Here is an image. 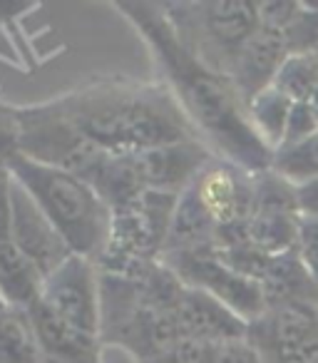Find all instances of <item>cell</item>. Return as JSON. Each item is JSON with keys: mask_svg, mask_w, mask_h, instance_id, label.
Here are the masks:
<instances>
[{"mask_svg": "<svg viewBox=\"0 0 318 363\" xmlns=\"http://www.w3.org/2000/svg\"><path fill=\"white\" fill-rule=\"evenodd\" d=\"M13 229V174L0 169V242H11Z\"/></svg>", "mask_w": 318, "mask_h": 363, "instance_id": "obj_30", "label": "cell"}, {"mask_svg": "<svg viewBox=\"0 0 318 363\" xmlns=\"http://www.w3.org/2000/svg\"><path fill=\"white\" fill-rule=\"evenodd\" d=\"M286 57H288L286 33L276 30V28L259 26V30L244 43L232 70H229V80L234 82L237 92L242 95L244 105H249L261 90L271 87L273 77L281 70Z\"/></svg>", "mask_w": 318, "mask_h": 363, "instance_id": "obj_14", "label": "cell"}, {"mask_svg": "<svg viewBox=\"0 0 318 363\" xmlns=\"http://www.w3.org/2000/svg\"><path fill=\"white\" fill-rule=\"evenodd\" d=\"M33 326L40 338L45 363H102V341L95 333H87L45 308L38 298L30 308Z\"/></svg>", "mask_w": 318, "mask_h": 363, "instance_id": "obj_15", "label": "cell"}, {"mask_svg": "<svg viewBox=\"0 0 318 363\" xmlns=\"http://www.w3.org/2000/svg\"><path fill=\"white\" fill-rule=\"evenodd\" d=\"M306 105L311 107V112H313V115H316V120H318V90L313 92L311 97H308V100H306Z\"/></svg>", "mask_w": 318, "mask_h": 363, "instance_id": "obj_33", "label": "cell"}, {"mask_svg": "<svg viewBox=\"0 0 318 363\" xmlns=\"http://www.w3.org/2000/svg\"><path fill=\"white\" fill-rule=\"evenodd\" d=\"M162 262L177 274L184 286L214 296L246 323H254L268 311L261 284L232 269L214 249L164 254Z\"/></svg>", "mask_w": 318, "mask_h": 363, "instance_id": "obj_7", "label": "cell"}, {"mask_svg": "<svg viewBox=\"0 0 318 363\" xmlns=\"http://www.w3.org/2000/svg\"><path fill=\"white\" fill-rule=\"evenodd\" d=\"M21 152V120L18 107L0 102V167H8V162Z\"/></svg>", "mask_w": 318, "mask_h": 363, "instance_id": "obj_27", "label": "cell"}, {"mask_svg": "<svg viewBox=\"0 0 318 363\" xmlns=\"http://www.w3.org/2000/svg\"><path fill=\"white\" fill-rule=\"evenodd\" d=\"M313 135H318L316 115H313L311 107H308L306 102H298V105H293L291 120H288L286 137H283V145L281 147L298 145V142L308 140V137H313Z\"/></svg>", "mask_w": 318, "mask_h": 363, "instance_id": "obj_29", "label": "cell"}, {"mask_svg": "<svg viewBox=\"0 0 318 363\" xmlns=\"http://www.w3.org/2000/svg\"><path fill=\"white\" fill-rule=\"evenodd\" d=\"M0 363H45L40 338L25 308L0 311Z\"/></svg>", "mask_w": 318, "mask_h": 363, "instance_id": "obj_19", "label": "cell"}, {"mask_svg": "<svg viewBox=\"0 0 318 363\" xmlns=\"http://www.w3.org/2000/svg\"><path fill=\"white\" fill-rule=\"evenodd\" d=\"M11 242L40 269L42 277H50L62 262L72 257L62 234L52 227L35 199L13 179V229Z\"/></svg>", "mask_w": 318, "mask_h": 363, "instance_id": "obj_12", "label": "cell"}, {"mask_svg": "<svg viewBox=\"0 0 318 363\" xmlns=\"http://www.w3.org/2000/svg\"><path fill=\"white\" fill-rule=\"evenodd\" d=\"M301 214L296 212H254L249 217V244L268 257L293 252L301 232Z\"/></svg>", "mask_w": 318, "mask_h": 363, "instance_id": "obj_20", "label": "cell"}, {"mask_svg": "<svg viewBox=\"0 0 318 363\" xmlns=\"http://www.w3.org/2000/svg\"><path fill=\"white\" fill-rule=\"evenodd\" d=\"M0 169H3V167H0Z\"/></svg>", "mask_w": 318, "mask_h": 363, "instance_id": "obj_36", "label": "cell"}, {"mask_svg": "<svg viewBox=\"0 0 318 363\" xmlns=\"http://www.w3.org/2000/svg\"><path fill=\"white\" fill-rule=\"evenodd\" d=\"M177 199L172 194L144 192L127 207L112 212V232L97 269L102 274L137 279L162 259Z\"/></svg>", "mask_w": 318, "mask_h": 363, "instance_id": "obj_5", "label": "cell"}, {"mask_svg": "<svg viewBox=\"0 0 318 363\" xmlns=\"http://www.w3.org/2000/svg\"><path fill=\"white\" fill-rule=\"evenodd\" d=\"M217 343L197 341V338H179L169 351L152 363H217Z\"/></svg>", "mask_w": 318, "mask_h": 363, "instance_id": "obj_26", "label": "cell"}, {"mask_svg": "<svg viewBox=\"0 0 318 363\" xmlns=\"http://www.w3.org/2000/svg\"><path fill=\"white\" fill-rule=\"evenodd\" d=\"M179 40L209 67L229 75L244 43L259 30V8L249 0L162 3Z\"/></svg>", "mask_w": 318, "mask_h": 363, "instance_id": "obj_4", "label": "cell"}, {"mask_svg": "<svg viewBox=\"0 0 318 363\" xmlns=\"http://www.w3.org/2000/svg\"><path fill=\"white\" fill-rule=\"evenodd\" d=\"M261 289L268 308L311 306L318 291L316 281L301 264L296 249L271 259L266 277L261 279Z\"/></svg>", "mask_w": 318, "mask_h": 363, "instance_id": "obj_16", "label": "cell"}, {"mask_svg": "<svg viewBox=\"0 0 318 363\" xmlns=\"http://www.w3.org/2000/svg\"><path fill=\"white\" fill-rule=\"evenodd\" d=\"M271 87L286 95L293 105L306 102L318 90V57L306 55V52H288Z\"/></svg>", "mask_w": 318, "mask_h": 363, "instance_id": "obj_23", "label": "cell"}, {"mask_svg": "<svg viewBox=\"0 0 318 363\" xmlns=\"http://www.w3.org/2000/svg\"><path fill=\"white\" fill-rule=\"evenodd\" d=\"M214 152L202 140H184L135 155V164L147 192L179 197L194 184L202 169L214 160Z\"/></svg>", "mask_w": 318, "mask_h": 363, "instance_id": "obj_11", "label": "cell"}, {"mask_svg": "<svg viewBox=\"0 0 318 363\" xmlns=\"http://www.w3.org/2000/svg\"><path fill=\"white\" fill-rule=\"evenodd\" d=\"M246 338L263 363H318V318L311 306L268 308L249 323Z\"/></svg>", "mask_w": 318, "mask_h": 363, "instance_id": "obj_9", "label": "cell"}, {"mask_svg": "<svg viewBox=\"0 0 318 363\" xmlns=\"http://www.w3.org/2000/svg\"><path fill=\"white\" fill-rule=\"evenodd\" d=\"M45 277L13 242H0V301L6 308H30L42 294Z\"/></svg>", "mask_w": 318, "mask_h": 363, "instance_id": "obj_18", "label": "cell"}, {"mask_svg": "<svg viewBox=\"0 0 318 363\" xmlns=\"http://www.w3.org/2000/svg\"><path fill=\"white\" fill-rule=\"evenodd\" d=\"M62 110L110 155H137L162 145L199 140L189 117L162 80H92L57 97Z\"/></svg>", "mask_w": 318, "mask_h": 363, "instance_id": "obj_2", "label": "cell"}, {"mask_svg": "<svg viewBox=\"0 0 318 363\" xmlns=\"http://www.w3.org/2000/svg\"><path fill=\"white\" fill-rule=\"evenodd\" d=\"M311 308H313V313H316V318H318V291H316V298H313Z\"/></svg>", "mask_w": 318, "mask_h": 363, "instance_id": "obj_34", "label": "cell"}, {"mask_svg": "<svg viewBox=\"0 0 318 363\" xmlns=\"http://www.w3.org/2000/svg\"><path fill=\"white\" fill-rule=\"evenodd\" d=\"M288 52L318 57V3H301V11L286 30Z\"/></svg>", "mask_w": 318, "mask_h": 363, "instance_id": "obj_25", "label": "cell"}, {"mask_svg": "<svg viewBox=\"0 0 318 363\" xmlns=\"http://www.w3.org/2000/svg\"><path fill=\"white\" fill-rule=\"evenodd\" d=\"M217 363H263V361L256 348L249 343V338H242V341L219 343Z\"/></svg>", "mask_w": 318, "mask_h": 363, "instance_id": "obj_31", "label": "cell"}, {"mask_svg": "<svg viewBox=\"0 0 318 363\" xmlns=\"http://www.w3.org/2000/svg\"><path fill=\"white\" fill-rule=\"evenodd\" d=\"M271 169L281 174L293 187L306 184L318 177V135L298 142V145L278 147L273 152Z\"/></svg>", "mask_w": 318, "mask_h": 363, "instance_id": "obj_24", "label": "cell"}, {"mask_svg": "<svg viewBox=\"0 0 318 363\" xmlns=\"http://www.w3.org/2000/svg\"><path fill=\"white\" fill-rule=\"evenodd\" d=\"M217 234H219V227L214 224V219L209 217L204 204L199 202L197 192L189 187L187 192L179 194V199H177L164 254L214 249L217 247Z\"/></svg>", "mask_w": 318, "mask_h": 363, "instance_id": "obj_17", "label": "cell"}, {"mask_svg": "<svg viewBox=\"0 0 318 363\" xmlns=\"http://www.w3.org/2000/svg\"><path fill=\"white\" fill-rule=\"evenodd\" d=\"M174 318H177L179 336L217 343V346L249 336V323L242 316H237L214 296L192 286H184L179 294L174 303Z\"/></svg>", "mask_w": 318, "mask_h": 363, "instance_id": "obj_13", "label": "cell"}, {"mask_svg": "<svg viewBox=\"0 0 318 363\" xmlns=\"http://www.w3.org/2000/svg\"><path fill=\"white\" fill-rule=\"evenodd\" d=\"M296 199H298V212L303 219L318 222V177L306 184L296 187Z\"/></svg>", "mask_w": 318, "mask_h": 363, "instance_id": "obj_32", "label": "cell"}, {"mask_svg": "<svg viewBox=\"0 0 318 363\" xmlns=\"http://www.w3.org/2000/svg\"><path fill=\"white\" fill-rule=\"evenodd\" d=\"M8 172L35 199L70 252L97 264L110 242L112 209L90 182L72 172L40 164L21 152L8 162Z\"/></svg>", "mask_w": 318, "mask_h": 363, "instance_id": "obj_3", "label": "cell"}, {"mask_svg": "<svg viewBox=\"0 0 318 363\" xmlns=\"http://www.w3.org/2000/svg\"><path fill=\"white\" fill-rule=\"evenodd\" d=\"M18 120H21V155L55 169L72 172L90 184L110 157V152L95 145L77 127V122L62 110L57 97L40 105L18 107Z\"/></svg>", "mask_w": 318, "mask_h": 363, "instance_id": "obj_6", "label": "cell"}, {"mask_svg": "<svg viewBox=\"0 0 318 363\" xmlns=\"http://www.w3.org/2000/svg\"><path fill=\"white\" fill-rule=\"evenodd\" d=\"M40 303L62 321L100 336L102 294L97 264L92 259L72 254L50 277H45Z\"/></svg>", "mask_w": 318, "mask_h": 363, "instance_id": "obj_8", "label": "cell"}, {"mask_svg": "<svg viewBox=\"0 0 318 363\" xmlns=\"http://www.w3.org/2000/svg\"><path fill=\"white\" fill-rule=\"evenodd\" d=\"M296 252H298L301 264L306 267V272L311 274V279L318 286V222L301 219V232H298Z\"/></svg>", "mask_w": 318, "mask_h": 363, "instance_id": "obj_28", "label": "cell"}, {"mask_svg": "<svg viewBox=\"0 0 318 363\" xmlns=\"http://www.w3.org/2000/svg\"><path fill=\"white\" fill-rule=\"evenodd\" d=\"M92 187L97 189L102 199L110 204V209L127 207L135 199L147 192L140 179V172L135 164V155H110L102 164L100 174L92 179Z\"/></svg>", "mask_w": 318, "mask_h": 363, "instance_id": "obj_21", "label": "cell"}, {"mask_svg": "<svg viewBox=\"0 0 318 363\" xmlns=\"http://www.w3.org/2000/svg\"><path fill=\"white\" fill-rule=\"evenodd\" d=\"M254 187L256 174H249L222 157H214L192 184L219 229L249 222L254 212Z\"/></svg>", "mask_w": 318, "mask_h": 363, "instance_id": "obj_10", "label": "cell"}, {"mask_svg": "<svg viewBox=\"0 0 318 363\" xmlns=\"http://www.w3.org/2000/svg\"><path fill=\"white\" fill-rule=\"evenodd\" d=\"M291 112H293V102L288 100L286 95H281L276 87L261 90L246 105V115H249V122H251L254 132L261 137V142L271 152H276L278 147L283 145Z\"/></svg>", "mask_w": 318, "mask_h": 363, "instance_id": "obj_22", "label": "cell"}, {"mask_svg": "<svg viewBox=\"0 0 318 363\" xmlns=\"http://www.w3.org/2000/svg\"><path fill=\"white\" fill-rule=\"evenodd\" d=\"M3 308H6V306H3V301H0V311H3Z\"/></svg>", "mask_w": 318, "mask_h": 363, "instance_id": "obj_35", "label": "cell"}, {"mask_svg": "<svg viewBox=\"0 0 318 363\" xmlns=\"http://www.w3.org/2000/svg\"><path fill=\"white\" fill-rule=\"evenodd\" d=\"M120 16L135 26L147 43L162 82L177 97L199 140L217 157L242 167L249 174L271 169L273 152L254 132L242 95L229 75L199 60L169 23L162 3L122 0L115 3Z\"/></svg>", "mask_w": 318, "mask_h": 363, "instance_id": "obj_1", "label": "cell"}]
</instances>
